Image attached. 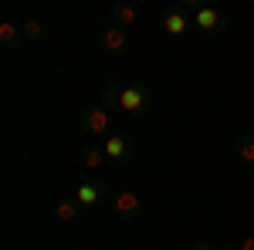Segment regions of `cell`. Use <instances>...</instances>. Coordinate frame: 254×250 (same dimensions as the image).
<instances>
[{
	"instance_id": "cell-1",
	"label": "cell",
	"mask_w": 254,
	"mask_h": 250,
	"mask_svg": "<svg viewBox=\"0 0 254 250\" xmlns=\"http://www.w3.org/2000/svg\"><path fill=\"white\" fill-rule=\"evenodd\" d=\"M183 7L193 14V27L200 34H207V38H220V34L231 27V20L224 17L217 7H207V3H200V0H187Z\"/></svg>"
},
{
	"instance_id": "cell-2",
	"label": "cell",
	"mask_w": 254,
	"mask_h": 250,
	"mask_svg": "<svg viewBox=\"0 0 254 250\" xmlns=\"http://www.w3.org/2000/svg\"><path fill=\"white\" fill-rule=\"evenodd\" d=\"M119 108L129 112V115H146L153 108V92L142 85V81H129L122 88V98H119Z\"/></svg>"
},
{
	"instance_id": "cell-3",
	"label": "cell",
	"mask_w": 254,
	"mask_h": 250,
	"mask_svg": "<svg viewBox=\"0 0 254 250\" xmlns=\"http://www.w3.org/2000/svg\"><path fill=\"white\" fill-rule=\"evenodd\" d=\"M159 27L170 34V38H183L190 27H193V20H190V10L180 3V7H170L163 17H159Z\"/></svg>"
},
{
	"instance_id": "cell-4",
	"label": "cell",
	"mask_w": 254,
	"mask_h": 250,
	"mask_svg": "<svg viewBox=\"0 0 254 250\" xmlns=\"http://www.w3.org/2000/svg\"><path fill=\"white\" fill-rule=\"evenodd\" d=\"M102 51H109V54H119V51H126L129 44H132V34L126 31V27H116V24H109V27H102Z\"/></svg>"
},
{
	"instance_id": "cell-5",
	"label": "cell",
	"mask_w": 254,
	"mask_h": 250,
	"mask_svg": "<svg viewBox=\"0 0 254 250\" xmlns=\"http://www.w3.org/2000/svg\"><path fill=\"white\" fill-rule=\"evenodd\" d=\"M105 183L102 179H85L78 190H75V203H78L81 210H92V206H98L102 203V196H105Z\"/></svg>"
},
{
	"instance_id": "cell-6",
	"label": "cell",
	"mask_w": 254,
	"mask_h": 250,
	"mask_svg": "<svg viewBox=\"0 0 254 250\" xmlns=\"http://www.w3.org/2000/svg\"><path fill=\"white\" fill-rule=\"evenodd\" d=\"M109 108L105 105H92V108H85V115H81V125H85V132L88 135H105L109 132Z\"/></svg>"
},
{
	"instance_id": "cell-7",
	"label": "cell",
	"mask_w": 254,
	"mask_h": 250,
	"mask_svg": "<svg viewBox=\"0 0 254 250\" xmlns=\"http://www.w3.org/2000/svg\"><path fill=\"white\" fill-rule=\"evenodd\" d=\"M112 210H116V216H122V220L136 216V213H139V193H132V190L116 193V200H112Z\"/></svg>"
},
{
	"instance_id": "cell-8",
	"label": "cell",
	"mask_w": 254,
	"mask_h": 250,
	"mask_svg": "<svg viewBox=\"0 0 254 250\" xmlns=\"http://www.w3.org/2000/svg\"><path fill=\"white\" fill-rule=\"evenodd\" d=\"M102 149H105L109 159H126V155L132 152V142H129V135H109Z\"/></svg>"
},
{
	"instance_id": "cell-9",
	"label": "cell",
	"mask_w": 254,
	"mask_h": 250,
	"mask_svg": "<svg viewBox=\"0 0 254 250\" xmlns=\"http://www.w3.org/2000/svg\"><path fill=\"white\" fill-rule=\"evenodd\" d=\"M136 20H139L136 7H129V3H116V7H112V24H116V27H126V31H129Z\"/></svg>"
},
{
	"instance_id": "cell-10",
	"label": "cell",
	"mask_w": 254,
	"mask_h": 250,
	"mask_svg": "<svg viewBox=\"0 0 254 250\" xmlns=\"http://www.w3.org/2000/svg\"><path fill=\"white\" fill-rule=\"evenodd\" d=\"M20 38H24V34H20L17 24H10V20H3V24H0V44H3L7 51H14V48L20 44Z\"/></svg>"
},
{
	"instance_id": "cell-11",
	"label": "cell",
	"mask_w": 254,
	"mask_h": 250,
	"mask_svg": "<svg viewBox=\"0 0 254 250\" xmlns=\"http://www.w3.org/2000/svg\"><path fill=\"white\" fill-rule=\"evenodd\" d=\"M78 213H81V206L75 203V200H61L58 206H55V216H58L61 223H75V220H78Z\"/></svg>"
},
{
	"instance_id": "cell-12",
	"label": "cell",
	"mask_w": 254,
	"mask_h": 250,
	"mask_svg": "<svg viewBox=\"0 0 254 250\" xmlns=\"http://www.w3.org/2000/svg\"><path fill=\"white\" fill-rule=\"evenodd\" d=\"M20 34H24V41H34V44H38V41L48 38V27H44L41 20H24V24H20Z\"/></svg>"
},
{
	"instance_id": "cell-13",
	"label": "cell",
	"mask_w": 254,
	"mask_h": 250,
	"mask_svg": "<svg viewBox=\"0 0 254 250\" xmlns=\"http://www.w3.org/2000/svg\"><path fill=\"white\" fill-rule=\"evenodd\" d=\"M122 88H126V85H119V81H105V92H102V105H105V108H119Z\"/></svg>"
},
{
	"instance_id": "cell-14",
	"label": "cell",
	"mask_w": 254,
	"mask_h": 250,
	"mask_svg": "<svg viewBox=\"0 0 254 250\" xmlns=\"http://www.w3.org/2000/svg\"><path fill=\"white\" fill-rule=\"evenodd\" d=\"M105 159H109V155H105V149H98V146H88V149L81 152V162H85L88 169H98Z\"/></svg>"
},
{
	"instance_id": "cell-15",
	"label": "cell",
	"mask_w": 254,
	"mask_h": 250,
	"mask_svg": "<svg viewBox=\"0 0 254 250\" xmlns=\"http://www.w3.org/2000/svg\"><path fill=\"white\" fill-rule=\"evenodd\" d=\"M237 155H241V162L254 166V135H241L237 139Z\"/></svg>"
},
{
	"instance_id": "cell-16",
	"label": "cell",
	"mask_w": 254,
	"mask_h": 250,
	"mask_svg": "<svg viewBox=\"0 0 254 250\" xmlns=\"http://www.w3.org/2000/svg\"><path fill=\"white\" fill-rule=\"evenodd\" d=\"M237 250H254V237H244V240L237 244Z\"/></svg>"
},
{
	"instance_id": "cell-17",
	"label": "cell",
	"mask_w": 254,
	"mask_h": 250,
	"mask_svg": "<svg viewBox=\"0 0 254 250\" xmlns=\"http://www.w3.org/2000/svg\"><path fill=\"white\" fill-rule=\"evenodd\" d=\"M193 250H217L210 240H200V244H193Z\"/></svg>"
},
{
	"instance_id": "cell-18",
	"label": "cell",
	"mask_w": 254,
	"mask_h": 250,
	"mask_svg": "<svg viewBox=\"0 0 254 250\" xmlns=\"http://www.w3.org/2000/svg\"><path fill=\"white\" fill-rule=\"evenodd\" d=\"M220 250H237V247H220Z\"/></svg>"
}]
</instances>
